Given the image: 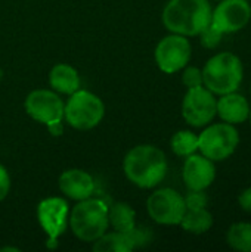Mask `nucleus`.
Wrapping results in <instances>:
<instances>
[{
  "label": "nucleus",
  "instance_id": "6e6552de",
  "mask_svg": "<svg viewBox=\"0 0 251 252\" xmlns=\"http://www.w3.org/2000/svg\"><path fill=\"white\" fill-rule=\"evenodd\" d=\"M182 115L192 127H204L217 115V100L204 86L188 89L182 102Z\"/></svg>",
  "mask_w": 251,
  "mask_h": 252
},
{
  "label": "nucleus",
  "instance_id": "423d86ee",
  "mask_svg": "<svg viewBox=\"0 0 251 252\" xmlns=\"http://www.w3.org/2000/svg\"><path fill=\"white\" fill-rule=\"evenodd\" d=\"M238 130L228 123L212 124L198 136V151L213 162L229 158L238 148Z\"/></svg>",
  "mask_w": 251,
  "mask_h": 252
},
{
  "label": "nucleus",
  "instance_id": "f3484780",
  "mask_svg": "<svg viewBox=\"0 0 251 252\" xmlns=\"http://www.w3.org/2000/svg\"><path fill=\"white\" fill-rule=\"evenodd\" d=\"M132 232V230H130ZM127 232H112L104 233L98 241L93 242L95 252H129L136 248L132 233Z\"/></svg>",
  "mask_w": 251,
  "mask_h": 252
},
{
  "label": "nucleus",
  "instance_id": "dca6fc26",
  "mask_svg": "<svg viewBox=\"0 0 251 252\" xmlns=\"http://www.w3.org/2000/svg\"><path fill=\"white\" fill-rule=\"evenodd\" d=\"M50 87L61 94H72L80 89V75L68 63H56L49 74Z\"/></svg>",
  "mask_w": 251,
  "mask_h": 252
},
{
  "label": "nucleus",
  "instance_id": "39448f33",
  "mask_svg": "<svg viewBox=\"0 0 251 252\" xmlns=\"http://www.w3.org/2000/svg\"><path fill=\"white\" fill-rule=\"evenodd\" d=\"M105 115V105L99 96L87 90H77L70 94L64 106V118L75 130L95 128Z\"/></svg>",
  "mask_w": 251,
  "mask_h": 252
},
{
  "label": "nucleus",
  "instance_id": "a878e982",
  "mask_svg": "<svg viewBox=\"0 0 251 252\" xmlns=\"http://www.w3.org/2000/svg\"><path fill=\"white\" fill-rule=\"evenodd\" d=\"M238 202H240V207L247 211V213H251V188L243 190L238 196Z\"/></svg>",
  "mask_w": 251,
  "mask_h": 252
},
{
  "label": "nucleus",
  "instance_id": "ddd939ff",
  "mask_svg": "<svg viewBox=\"0 0 251 252\" xmlns=\"http://www.w3.org/2000/svg\"><path fill=\"white\" fill-rule=\"evenodd\" d=\"M182 177L188 190H206L216 179V167L207 157L192 154L186 157Z\"/></svg>",
  "mask_w": 251,
  "mask_h": 252
},
{
  "label": "nucleus",
  "instance_id": "9b49d317",
  "mask_svg": "<svg viewBox=\"0 0 251 252\" xmlns=\"http://www.w3.org/2000/svg\"><path fill=\"white\" fill-rule=\"evenodd\" d=\"M250 19V3L247 0H220L212 12V25L223 34L243 30Z\"/></svg>",
  "mask_w": 251,
  "mask_h": 252
},
{
  "label": "nucleus",
  "instance_id": "b1692460",
  "mask_svg": "<svg viewBox=\"0 0 251 252\" xmlns=\"http://www.w3.org/2000/svg\"><path fill=\"white\" fill-rule=\"evenodd\" d=\"M183 199L186 208H206L209 202V196L204 193V190H189Z\"/></svg>",
  "mask_w": 251,
  "mask_h": 252
},
{
  "label": "nucleus",
  "instance_id": "0eeeda50",
  "mask_svg": "<svg viewBox=\"0 0 251 252\" xmlns=\"http://www.w3.org/2000/svg\"><path fill=\"white\" fill-rule=\"evenodd\" d=\"M146 210L149 217L164 226L180 224V220L186 211L183 196L175 189L164 188L149 195L146 201Z\"/></svg>",
  "mask_w": 251,
  "mask_h": 252
},
{
  "label": "nucleus",
  "instance_id": "4be33fe9",
  "mask_svg": "<svg viewBox=\"0 0 251 252\" xmlns=\"http://www.w3.org/2000/svg\"><path fill=\"white\" fill-rule=\"evenodd\" d=\"M198 35H200V43H201V46L206 47V49H215V47H217V46L220 44L222 38H223V32L219 31L216 27H213L212 22H210V25H207Z\"/></svg>",
  "mask_w": 251,
  "mask_h": 252
},
{
  "label": "nucleus",
  "instance_id": "20e7f679",
  "mask_svg": "<svg viewBox=\"0 0 251 252\" xmlns=\"http://www.w3.org/2000/svg\"><path fill=\"white\" fill-rule=\"evenodd\" d=\"M244 75L241 59L229 52L215 55L203 68V86L213 94L237 92Z\"/></svg>",
  "mask_w": 251,
  "mask_h": 252
},
{
  "label": "nucleus",
  "instance_id": "1a4fd4ad",
  "mask_svg": "<svg viewBox=\"0 0 251 252\" xmlns=\"http://www.w3.org/2000/svg\"><path fill=\"white\" fill-rule=\"evenodd\" d=\"M191 43L185 35L170 34L161 38L155 47V62L166 74H175L183 69L191 59Z\"/></svg>",
  "mask_w": 251,
  "mask_h": 252
},
{
  "label": "nucleus",
  "instance_id": "f03ea898",
  "mask_svg": "<svg viewBox=\"0 0 251 252\" xmlns=\"http://www.w3.org/2000/svg\"><path fill=\"white\" fill-rule=\"evenodd\" d=\"M212 12L209 0H169L161 18L170 32L194 37L210 25Z\"/></svg>",
  "mask_w": 251,
  "mask_h": 252
},
{
  "label": "nucleus",
  "instance_id": "f8f14e48",
  "mask_svg": "<svg viewBox=\"0 0 251 252\" xmlns=\"http://www.w3.org/2000/svg\"><path fill=\"white\" fill-rule=\"evenodd\" d=\"M70 208L67 201L58 196L43 199L37 207V219L52 242H55L67 229Z\"/></svg>",
  "mask_w": 251,
  "mask_h": 252
},
{
  "label": "nucleus",
  "instance_id": "2eb2a0df",
  "mask_svg": "<svg viewBox=\"0 0 251 252\" xmlns=\"http://www.w3.org/2000/svg\"><path fill=\"white\" fill-rule=\"evenodd\" d=\"M217 115L223 123L241 124L250 117V105L244 96L235 92L222 94L217 100Z\"/></svg>",
  "mask_w": 251,
  "mask_h": 252
},
{
  "label": "nucleus",
  "instance_id": "a211bd4d",
  "mask_svg": "<svg viewBox=\"0 0 251 252\" xmlns=\"http://www.w3.org/2000/svg\"><path fill=\"white\" fill-rule=\"evenodd\" d=\"M180 226L189 233L201 235L212 229L213 216L207 211V208H186L180 220Z\"/></svg>",
  "mask_w": 251,
  "mask_h": 252
},
{
  "label": "nucleus",
  "instance_id": "6ab92c4d",
  "mask_svg": "<svg viewBox=\"0 0 251 252\" xmlns=\"http://www.w3.org/2000/svg\"><path fill=\"white\" fill-rule=\"evenodd\" d=\"M108 223L117 232H130L136 227V213L126 202H117L108 210Z\"/></svg>",
  "mask_w": 251,
  "mask_h": 252
},
{
  "label": "nucleus",
  "instance_id": "cd10ccee",
  "mask_svg": "<svg viewBox=\"0 0 251 252\" xmlns=\"http://www.w3.org/2000/svg\"><path fill=\"white\" fill-rule=\"evenodd\" d=\"M250 13H251V4H250Z\"/></svg>",
  "mask_w": 251,
  "mask_h": 252
},
{
  "label": "nucleus",
  "instance_id": "bb28decb",
  "mask_svg": "<svg viewBox=\"0 0 251 252\" xmlns=\"http://www.w3.org/2000/svg\"><path fill=\"white\" fill-rule=\"evenodd\" d=\"M249 118H250V123H251V108H250V117H249Z\"/></svg>",
  "mask_w": 251,
  "mask_h": 252
},
{
  "label": "nucleus",
  "instance_id": "412c9836",
  "mask_svg": "<svg viewBox=\"0 0 251 252\" xmlns=\"http://www.w3.org/2000/svg\"><path fill=\"white\" fill-rule=\"evenodd\" d=\"M170 146L178 157L186 158L198 151V136L189 130H180L173 134Z\"/></svg>",
  "mask_w": 251,
  "mask_h": 252
},
{
  "label": "nucleus",
  "instance_id": "aec40b11",
  "mask_svg": "<svg viewBox=\"0 0 251 252\" xmlns=\"http://www.w3.org/2000/svg\"><path fill=\"white\" fill-rule=\"evenodd\" d=\"M228 245L240 252H251V223H235L226 233Z\"/></svg>",
  "mask_w": 251,
  "mask_h": 252
},
{
  "label": "nucleus",
  "instance_id": "5701e85b",
  "mask_svg": "<svg viewBox=\"0 0 251 252\" xmlns=\"http://www.w3.org/2000/svg\"><path fill=\"white\" fill-rule=\"evenodd\" d=\"M182 83L188 89L203 86V69H200L197 66H186L182 74Z\"/></svg>",
  "mask_w": 251,
  "mask_h": 252
},
{
  "label": "nucleus",
  "instance_id": "4468645a",
  "mask_svg": "<svg viewBox=\"0 0 251 252\" xmlns=\"http://www.w3.org/2000/svg\"><path fill=\"white\" fill-rule=\"evenodd\" d=\"M61 192L74 201H83L95 193V180L93 177L78 168L65 170L59 177Z\"/></svg>",
  "mask_w": 251,
  "mask_h": 252
},
{
  "label": "nucleus",
  "instance_id": "393cba45",
  "mask_svg": "<svg viewBox=\"0 0 251 252\" xmlns=\"http://www.w3.org/2000/svg\"><path fill=\"white\" fill-rule=\"evenodd\" d=\"M10 190V177L7 170L0 164V202L7 196Z\"/></svg>",
  "mask_w": 251,
  "mask_h": 252
},
{
  "label": "nucleus",
  "instance_id": "9d476101",
  "mask_svg": "<svg viewBox=\"0 0 251 252\" xmlns=\"http://www.w3.org/2000/svg\"><path fill=\"white\" fill-rule=\"evenodd\" d=\"M64 102L55 90H33L25 99L27 114L47 127L58 124L64 118Z\"/></svg>",
  "mask_w": 251,
  "mask_h": 252
},
{
  "label": "nucleus",
  "instance_id": "7ed1b4c3",
  "mask_svg": "<svg viewBox=\"0 0 251 252\" xmlns=\"http://www.w3.org/2000/svg\"><path fill=\"white\" fill-rule=\"evenodd\" d=\"M72 233L83 242L93 244L108 229V205L98 198L78 201L68 216Z\"/></svg>",
  "mask_w": 251,
  "mask_h": 252
},
{
  "label": "nucleus",
  "instance_id": "f257e3e1",
  "mask_svg": "<svg viewBox=\"0 0 251 252\" xmlns=\"http://www.w3.org/2000/svg\"><path fill=\"white\" fill-rule=\"evenodd\" d=\"M123 170L129 182L142 189L158 186L167 174V158L154 145H138L127 152Z\"/></svg>",
  "mask_w": 251,
  "mask_h": 252
}]
</instances>
